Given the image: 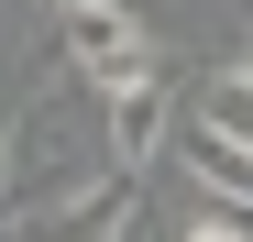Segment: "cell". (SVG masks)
<instances>
[{"instance_id":"cell-5","label":"cell","mask_w":253,"mask_h":242,"mask_svg":"<svg viewBox=\"0 0 253 242\" xmlns=\"http://www.w3.org/2000/svg\"><path fill=\"white\" fill-rule=\"evenodd\" d=\"M132 209H143V187H132V176H99L88 198H66L33 242H110V231H132Z\"/></svg>"},{"instance_id":"cell-7","label":"cell","mask_w":253,"mask_h":242,"mask_svg":"<svg viewBox=\"0 0 253 242\" xmlns=\"http://www.w3.org/2000/svg\"><path fill=\"white\" fill-rule=\"evenodd\" d=\"M0 209H11V110H0Z\"/></svg>"},{"instance_id":"cell-4","label":"cell","mask_w":253,"mask_h":242,"mask_svg":"<svg viewBox=\"0 0 253 242\" xmlns=\"http://www.w3.org/2000/svg\"><path fill=\"white\" fill-rule=\"evenodd\" d=\"M176 165L198 187V209H253V143H220L198 121H176Z\"/></svg>"},{"instance_id":"cell-6","label":"cell","mask_w":253,"mask_h":242,"mask_svg":"<svg viewBox=\"0 0 253 242\" xmlns=\"http://www.w3.org/2000/svg\"><path fill=\"white\" fill-rule=\"evenodd\" d=\"M187 121L220 132V143H253V66H209L198 99H187Z\"/></svg>"},{"instance_id":"cell-2","label":"cell","mask_w":253,"mask_h":242,"mask_svg":"<svg viewBox=\"0 0 253 242\" xmlns=\"http://www.w3.org/2000/svg\"><path fill=\"white\" fill-rule=\"evenodd\" d=\"M99 187V165H88V143L66 132V99H44V110H11V209H66V198H88Z\"/></svg>"},{"instance_id":"cell-1","label":"cell","mask_w":253,"mask_h":242,"mask_svg":"<svg viewBox=\"0 0 253 242\" xmlns=\"http://www.w3.org/2000/svg\"><path fill=\"white\" fill-rule=\"evenodd\" d=\"M55 44H66V66L88 77L99 99H121V88H143V77H165V66H154V33H143L132 0H66V11H55Z\"/></svg>"},{"instance_id":"cell-3","label":"cell","mask_w":253,"mask_h":242,"mask_svg":"<svg viewBox=\"0 0 253 242\" xmlns=\"http://www.w3.org/2000/svg\"><path fill=\"white\" fill-rule=\"evenodd\" d=\"M176 99H165V77H143V88H121V99H99V154H121V176L132 165H154V143L176 132Z\"/></svg>"}]
</instances>
